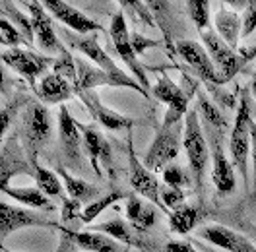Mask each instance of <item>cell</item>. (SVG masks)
Instances as JSON below:
<instances>
[{"label": "cell", "instance_id": "17", "mask_svg": "<svg viewBox=\"0 0 256 252\" xmlns=\"http://www.w3.org/2000/svg\"><path fill=\"white\" fill-rule=\"evenodd\" d=\"M43 6L60 24L66 26V30L78 33V35H92V33L96 32H103V28L97 24L96 20H92L90 16H86L84 12L76 10L68 2H62V0H45Z\"/></svg>", "mask_w": 256, "mask_h": 252}, {"label": "cell", "instance_id": "27", "mask_svg": "<svg viewBox=\"0 0 256 252\" xmlns=\"http://www.w3.org/2000/svg\"><path fill=\"white\" fill-rule=\"evenodd\" d=\"M76 68H78V86L74 90H96L101 86L116 88V82L112 80V76L84 58H76Z\"/></svg>", "mask_w": 256, "mask_h": 252}, {"label": "cell", "instance_id": "7", "mask_svg": "<svg viewBox=\"0 0 256 252\" xmlns=\"http://www.w3.org/2000/svg\"><path fill=\"white\" fill-rule=\"evenodd\" d=\"M111 41L114 45V50L116 54L120 56V60L126 64L130 68V72L136 76V82L144 88L146 92L150 94V82H148V74H146V68L142 66L138 54L134 52L132 48V39H130V32H128V24H126V16L122 10H116L111 18Z\"/></svg>", "mask_w": 256, "mask_h": 252}, {"label": "cell", "instance_id": "25", "mask_svg": "<svg viewBox=\"0 0 256 252\" xmlns=\"http://www.w3.org/2000/svg\"><path fill=\"white\" fill-rule=\"evenodd\" d=\"M126 220L138 233H146L152 229L158 220V212L152 206H146L138 194H128L126 198Z\"/></svg>", "mask_w": 256, "mask_h": 252}, {"label": "cell", "instance_id": "31", "mask_svg": "<svg viewBox=\"0 0 256 252\" xmlns=\"http://www.w3.org/2000/svg\"><path fill=\"white\" fill-rule=\"evenodd\" d=\"M0 8H2V16L6 18L10 24H14L16 28H20V33L28 39V43L33 45V24H32V18H26L20 10H16V4L14 2H2L0 4Z\"/></svg>", "mask_w": 256, "mask_h": 252}, {"label": "cell", "instance_id": "4", "mask_svg": "<svg viewBox=\"0 0 256 252\" xmlns=\"http://www.w3.org/2000/svg\"><path fill=\"white\" fill-rule=\"evenodd\" d=\"M182 146H184V152H186L188 169H190L194 186L200 194L204 190V176H206V169H208L210 144L204 138V130H202V124H200L198 112L194 109L188 110V114L184 116Z\"/></svg>", "mask_w": 256, "mask_h": 252}, {"label": "cell", "instance_id": "42", "mask_svg": "<svg viewBox=\"0 0 256 252\" xmlns=\"http://www.w3.org/2000/svg\"><path fill=\"white\" fill-rule=\"evenodd\" d=\"M82 212H84V208H82V202H78V200H72V198H64L62 212H60V218H62L64 223L80 220Z\"/></svg>", "mask_w": 256, "mask_h": 252}, {"label": "cell", "instance_id": "5", "mask_svg": "<svg viewBox=\"0 0 256 252\" xmlns=\"http://www.w3.org/2000/svg\"><path fill=\"white\" fill-rule=\"evenodd\" d=\"M22 144L30 161H39V152L47 146L52 134L50 114L47 107L39 101H33L22 112Z\"/></svg>", "mask_w": 256, "mask_h": 252}, {"label": "cell", "instance_id": "30", "mask_svg": "<svg viewBox=\"0 0 256 252\" xmlns=\"http://www.w3.org/2000/svg\"><path fill=\"white\" fill-rule=\"evenodd\" d=\"M33 169H35V180H37V188L41 190L45 196H60L66 198L62 190V182H60V176L54 173V171H48L45 167L39 165V161H33L32 163Z\"/></svg>", "mask_w": 256, "mask_h": 252}, {"label": "cell", "instance_id": "9", "mask_svg": "<svg viewBox=\"0 0 256 252\" xmlns=\"http://www.w3.org/2000/svg\"><path fill=\"white\" fill-rule=\"evenodd\" d=\"M58 142H60V154L70 169H82L84 167V136H82L78 120L72 118L66 105H60L58 110Z\"/></svg>", "mask_w": 256, "mask_h": 252}, {"label": "cell", "instance_id": "19", "mask_svg": "<svg viewBox=\"0 0 256 252\" xmlns=\"http://www.w3.org/2000/svg\"><path fill=\"white\" fill-rule=\"evenodd\" d=\"M198 235L227 252H256L254 242L248 236L240 235L237 231H231L224 225H208V227L200 229Z\"/></svg>", "mask_w": 256, "mask_h": 252}, {"label": "cell", "instance_id": "26", "mask_svg": "<svg viewBox=\"0 0 256 252\" xmlns=\"http://www.w3.org/2000/svg\"><path fill=\"white\" fill-rule=\"evenodd\" d=\"M56 174L60 176V180H64V186H66V194H68V198H72V200H78V202H96L97 198H101L99 194H101V190L97 188L96 184H90L88 180H82L78 176H74V174L68 173V169L66 167H56Z\"/></svg>", "mask_w": 256, "mask_h": 252}, {"label": "cell", "instance_id": "48", "mask_svg": "<svg viewBox=\"0 0 256 252\" xmlns=\"http://www.w3.org/2000/svg\"><path fill=\"white\" fill-rule=\"evenodd\" d=\"M250 90H252V94H254V97H256V76H254V80H252V86H250Z\"/></svg>", "mask_w": 256, "mask_h": 252}, {"label": "cell", "instance_id": "35", "mask_svg": "<svg viewBox=\"0 0 256 252\" xmlns=\"http://www.w3.org/2000/svg\"><path fill=\"white\" fill-rule=\"evenodd\" d=\"M30 103H32L30 97H26V95H14V97L4 105L2 114H0V136H6V132L10 130L12 120L18 116V110L22 109V107L26 109Z\"/></svg>", "mask_w": 256, "mask_h": 252}, {"label": "cell", "instance_id": "22", "mask_svg": "<svg viewBox=\"0 0 256 252\" xmlns=\"http://www.w3.org/2000/svg\"><path fill=\"white\" fill-rule=\"evenodd\" d=\"M214 30L218 32V35L224 39L229 47L239 50L242 22H240V16L235 10L227 8L225 4H220V10L214 16Z\"/></svg>", "mask_w": 256, "mask_h": 252}, {"label": "cell", "instance_id": "13", "mask_svg": "<svg viewBox=\"0 0 256 252\" xmlns=\"http://www.w3.org/2000/svg\"><path fill=\"white\" fill-rule=\"evenodd\" d=\"M0 174H2V186H8L10 178L16 174H35L24 144H20L18 140V130L8 134L4 140L2 158H0Z\"/></svg>", "mask_w": 256, "mask_h": 252}, {"label": "cell", "instance_id": "6", "mask_svg": "<svg viewBox=\"0 0 256 252\" xmlns=\"http://www.w3.org/2000/svg\"><path fill=\"white\" fill-rule=\"evenodd\" d=\"M175 50H176V54L190 66L192 72L208 86L210 92L218 94L216 88L225 86V82H224V78H222V74H220V70H218V66L214 64L212 56L208 54V50L202 47L200 43L190 41V39H182V41H176Z\"/></svg>", "mask_w": 256, "mask_h": 252}, {"label": "cell", "instance_id": "49", "mask_svg": "<svg viewBox=\"0 0 256 252\" xmlns=\"http://www.w3.org/2000/svg\"><path fill=\"white\" fill-rule=\"evenodd\" d=\"M2 252H14V250H10V248H6V246H2Z\"/></svg>", "mask_w": 256, "mask_h": 252}, {"label": "cell", "instance_id": "47", "mask_svg": "<svg viewBox=\"0 0 256 252\" xmlns=\"http://www.w3.org/2000/svg\"><path fill=\"white\" fill-rule=\"evenodd\" d=\"M248 229L252 231V238H250V240L254 242V246H256V227H254V225H248Z\"/></svg>", "mask_w": 256, "mask_h": 252}, {"label": "cell", "instance_id": "39", "mask_svg": "<svg viewBox=\"0 0 256 252\" xmlns=\"http://www.w3.org/2000/svg\"><path fill=\"white\" fill-rule=\"evenodd\" d=\"M163 180L167 186L173 188H182V186H190V176L186 174V171L180 165H167L163 169Z\"/></svg>", "mask_w": 256, "mask_h": 252}, {"label": "cell", "instance_id": "16", "mask_svg": "<svg viewBox=\"0 0 256 252\" xmlns=\"http://www.w3.org/2000/svg\"><path fill=\"white\" fill-rule=\"evenodd\" d=\"M74 94L80 97L82 103L86 105V109L90 110L92 118L97 120L99 124H103L105 128H109V130H114V132H118V130L130 132V130H132L134 118H132V116H126V114H120V112L109 109V107H105V105L99 101L96 90H74Z\"/></svg>", "mask_w": 256, "mask_h": 252}, {"label": "cell", "instance_id": "3", "mask_svg": "<svg viewBox=\"0 0 256 252\" xmlns=\"http://www.w3.org/2000/svg\"><path fill=\"white\" fill-rule=\"evenodd\" d=\"M252 110H250V94L248 90L240 92L239 107L235 114V124L229 136V154L244 182L246 192H250V174H248V156H250V134H252Z\"/></svg>", "mask_w": 256, "mask_h": 252}, {"label": "cell", "instance_id": "23", "mask_svg": "<svg viewBox=\"0 0 256 252\" xmlns=\"http://www.w3.org/2000/svg\"><path fill=\"white\" fill-rule=\"evenodd\" d=\"M37 97L43 101V103H48V105H58V103H64L68 101L72 95H74V86L68 82L66 78L58 76V74H47L43 76L41 82H39V88H37Z\"/></svg>", "mask_w": 256, "mask_h": 252}, {"label": "cell", "instance_id": "33", "mask_svg": "<svg viewBox=\"0 0 256 252\" xmlns=\"http://www.w3.org/2000/svg\"><path fill=\"white\" fill-rule=\"evenodd\" d=\"M196 97H198V109L204 112L206 122H208L212 128H216V130H220V132H225V130H227V118H225L224 114L220 112V109L210 101L208 95L204 94L202 90H198Z\"/></svg>", "mask_w": 256, "mask_h": 252}, {"label": "cell", "instance_id": "12", "mask_svg": "<svg viewBox=\"0 0 256 252\" xmlns=\"http://www.w3.org/2000/svg\"><path fill=\"white\" fill-rule=\"evenodd\" d=\"M210 130V154H212V180L214 186L218 188L220 194H231L235 190V173L225 156L224 150V136L220 130L212 128Z\"/></svg>", "mask_w": 256, "mask_h": 252}, {"label": "cell", "instance_id": "29", "mask_svg": "<svg viewBox=\"0 0 256 252\" xmlns=\"http://www.w3.org/2000/svg\"><path fill=\"white\" fill-rule=\"evenodd\" d=\"M200 216H202V212L198 206L184 204L169 214V227L176 235H188L196 227V223L200 221Z\"/></svg>", "mask_w": 256, "mask_h": 252}, {"label": "cell", "instance_id": "1", "mask_svg": "<svg viewBox=\"0 0 256 252\" xmlns=\"http://www.w3.org/2000/svg\"><path fill=\"white\" fill-rule=\"evenodd\" d=\"M182 134H184V114L167 109L163 124L160 126L152 146L148 148V154L144 158L146 167L150 171H158V169H165L167 163L176 159Z\"/></svg>", "mask_w": 256, "mask_h": 252}, {"label": "cell", "instance_id": "38", "mask_svg": "<svg viewBox=\"0 0 256 252\" xmlns=\"http://www.w3.org/2000/svg\"><path fill=\"white\" fill-rule=\"evenodd\" d=\"M0 35H2V45H6L8 48H18L22 47V45L32 47L28 43V39L20 33V30L14 24H10L6 18H2V22H0Z\"/></svg>", "mask_w": 256, "mask_h": 252}, {"label": "cell", "instance_id": "36", "mask_svg": "<svg viewBox=\"0 0 256 252\" xmlns=\"http://www.w3.org/2000/svg\"><path fill=\"white\" fill-rule=\"evenodd\" d=\"M120 8H124V16H130L134 24H144L148 28H156V22L152 18V10H148V2H132V0H120Z\"/></svg>", "mask_w": 256, "mask_h": 252}, {"label": "cell", "instance_id": "45", "mask_svg": "<svg viewBox=\"0 0 256 252\" xmlns=\"http://www.w3.org/2000/svg\"><path fill=\"white\" fill-rule=\"evenodd\" d=\"M250 144H252V161H254V182H256V122H252V134H250Z\"/></svg>", "mask_w": 256, "mask_h": 252}, {"label": "cell", "instance_id": "11", "mask_svg": "<svg viewBox=\"0 0 256 252\" xmlns=\"http://www.w3.org/2000/svg\"><path fill=\"white\" fill-rule=\"evenodd\" d=\"M2 62L8 68H12L14 72H18L22 78H26L30 82V86L33 88V92H37V78L47 70L48 66L54 64V58L50 56H43L39 52H35L32 48H6L2 52Z\"/></svg>", "mask_w": 256, "mask_h": 252}, {"label": "cell", "instance_id": "21", "mask_svg": "<svg viewBox=\"0 0 256 252\" xmlns=\"http://www.w3.org/2000/svg\"><path fill=\"white\" fill-rule=\"evenodd\" d=\"M152 94L156 99H160L163 103H167V109H173L180 114H188V101L190 97L184 92V88H180L178 84H175L167 74H161V78L158 80V84L152 88Z\"/></svg>", "mask_w": 256, "mask_h": 252}, {"label": "cell", "instance_id": "15", "mask_svg": "<svg viewBox=\"0 0 256 252\" xmlns=\"http://www.w3.org/2000/svg\"><path fill=\"white\" fill-rule=\"evenodd\" d=\"M22 4L26 8H30V12H32L33 33H35L37 45L43 48L47 54H62L66 48H64V45L56 37V30L52 26V20L48 18L43 2H37V0L30 2V0H26Z\"/></svg>", "mask_w": 256, "mask_h": 252}, {"label": "cell", "instance_id": "20", "mask_svg": "<svg viewBox=\"0 0 256 252\" xmlns=\"http://www.w3.org/2000/svg\"><path fill=\"white\" fill-rule=\"evenodd\" d=\"M60 235L68 236L76 248L88 252H118V244L116 240L111 238L109 235L97 233V231H74L70 227H62L58 225L56 229Z\"/></svg>", "mask_w": 256, "mask_h": 252}, {"label": "cell", "instance_id": "40", "mask_svg": "<svg viewBox=\"0 0 256 252\" xmlns=\"http://www.w3.org/2000/svg\"><path fill=\"white\" fill-rule=\"evenodd\" d=\"M240 22H242L240 39H248L256 30V0L244 4V12H242V16H240Z\"/></svg>", "mask_w": 256, "mask_h": 252}, {"label": "cell", "instance_id": "37", "mask_svg": "<svg viewBox=\"0 0 256 252\" xmlns=\"http://www.w3.org/2000/svg\"><path fill=\"white\" fill-rule=\"evenodd\" d=\"M52 72H54V74H58V76H62V78H66L72 86H74V88L78 86V68H76V58H74L68 50H64L62 54H58V56L54 58Z\"/></svg>", "mask_w": 256, "mask_h": 252}, {"label": "cell", "instance_id": "10", "mask_svg": "<svg viewBox=\"0 0 256 252\" xmlns=\"http://www.w3.org/2000/svg\"><path fill=\"white\" fill-rule=\"evenodd\" d=\"M200 39L204 41V48L208 50L214 64L218 66V70H220L225 84L235 78V74L240 72V68L246 64L244 58L240 56L239 50L229 47L214 28L206 30V32H200Z\"/></svg>", "mask_w": 256, "mask_h": 252}, {"label": "cell", "instance_id": "32", "mask_svg": "<svg viewBox=\"0 0 256 252\" xmlns=\"http://www.w3.org/2000/svg\"><path fill=\"white\" fill-rule=\"evenodd\" d=\"M122 198H128V194L126 192H122V190H112V192H109L107 196L97 198L96 202H92V204H88L86 208H84L80 221L82 223H92L101 212H105L109 206H112L114 202H118V200H122Z\"/></svg>", "mask_w": 256, "mask_h": 252}, {"label": "cell", "instance_id": "44", "mask_svg": "<svg viewBox=\"0 0 256 252\" xmlns=\"http://www.w3.org/2000/svg\"><path fill=\"white\" fill-rule=\"evenodd\" d=\"M163 252H198L190 242H184V240H169L165 244Z\"/></svg>", "mask_w": 256, "mask_h": 252}, {"label": "cell", "instance_id": "2", "mask_svg": "<svg viewBox=\"0 0 256 252\" xmlns=\"http://www.w3.org/2000/svg\"><path fill=\"white\" fill-rule=\"evenodd\" d=\"M58 33L62 35L64 39L68 41L70 47H74L76 50H80L84 56H88L92 62H96V66H99L101 70H105L109 76H112V80L116 82V88H128V90H134L136 94L144 95L146 99H150V94L146 92L144 88L136 82L134 78H130L124 70H120L111 56L103 50V47L99 45L96 33L92 35H78V33L70 32L66 28H58Z\"/></svg>", "mask_w": 256, "mask_h": 252}, {"label": "cell", "instance_id": "43", "mask_svg": "<svg viewBox=\"0 0 256 252\" xmlns=\"http://www.w3.org/2000/svg\"><path fill=\"white\" fill-rule=\"evenodd\" d=\"M130 39H132V48H134V52L136 54H144L146 48L150 47H158L160 45V41H154V39H148L144 35H140V33H130Z\"/></svg>", "mask_w": 256, "mask_h": 252}, {"label": "cell", "instance_id": "46", "mask_svg": "<svg viewBox=\"0 0 256 252\" xmlns=\"http://www.w3.org/2000/svg\"><path fill=\"white\" fill-rule=\"evenodd\" d=\"M240 56L244 58V62H248V60H252L256 56V45L252 48H242V50H239Z\"/></svg>", "mask_w": 256, "mask_h": 252}, {"label": "cell", "instance_id": "14", "mask_svg": "<svg viewBox=\"0 0 256 252\" xmlns=\"http://www.w3.org/2000/svg\"><path fill=\"white\" fill-rule=\"evenodd\" d=\"M24 227H52L58 229V223L39 216L37 212H32L28 208H18L8 202H2L0 206V238L4 240L14 231H20Z\"/></svg>", "mask_w": 256, "mask_h": 252}, {"label": "cell", "instance_id": "41", "mask_svg": "<svg viewBox=\"0 0 256 252\" xmlns=\"http://www.w3.org/2000/svg\"><path fill=\"white\" fill-rule=\"evenodd\" d=\"M161 202L165 208L178 210L180 206H184V192H182V188H173V186L165 184L161 188Z\"/></svg>", "mask_w": 256, "mask_h": 252}, {"label": "cell", "instance_id": "24", "mask_svg": "<svg viewBox=\"0 0 256 252\" xmlns=\"http://www.w3.org/2000/svg\"><path fill=\"white\" fill-rule=\"evenodd\" d=\"M94 231L97 233H103V235H109L114 240H120L128 246H136V248H142V250H150V244H146V240L142 236H138V231L132 229L130 223H124L122 220L114 218V220L103 221V223H97L94 227Z\"/></svg>", "mask_w": 256, "mask_h": 252}, {"label": "cell", "instance_id": "28", "mask_svg": "<svg viewBox=\"0 0 256 252\" xmlns=\"http://www.w3.org/2000/svg\"><path fill=\"white\" fill-rule=\"evenodd\" d=\"M2 192L10 198L18 200L20 204L32 210H45V212H54V204L48 200L37 186H2Z\"/></svg>", "mask_w": 256, "mask_h": 252}, {"label": "cell", "instance_id": "8", "mask_svg": "<svg viewBox=\"0 0 256 252\" xmlns=\"http://www.w3.org/2000/svg\"><path fill=\"white\" fill-rule=\"evenodd\" d=\"M128 140V180L130 186L134 188L136 194H142L144 198H148L152 204H158L161 212H165L167 208L161 202V186L158 182V176L152 173L144 165V161H140L136 152H134V142H132V130L126 132Z\"/></svg>", "mask_w": 256, "mask_h": 252}, {"label": "cell", "instance_id": "34", "mask_svg": "<svg viewBox=\"0 0 256 252\" xmlns=\"http://www.w3.org/2000/svg\"><path fill=\"white\" fill-rule=\"evenodd\" d=\"M186 12L190 16L192 24L196 26L198 33L212 30V20H210V2L208 0H190L186 2Z\"/></svg>", "mask_w": 256, "mask_h": 252}, {"label": "cell", "instance_id": "18", "mask_svg": "<svg viewBox=\"0 0 256 252\" xmlns=\"http://www.w3.org/2000/svg\"><path fill=\"white\" fill-rule=\"evenodd\" d=\"M82 136H84V150H86V156L92 161V167L96 171L97 176L103 174V167L111 169L112 163V152H111V144L105 140V136L101 134V130L96 128V124H82L78 122Z\"/></svg>", "mask_w": 256, "mask_h": 252}]
</instances>
